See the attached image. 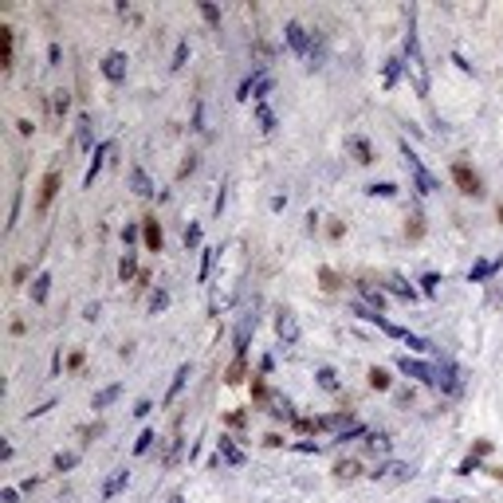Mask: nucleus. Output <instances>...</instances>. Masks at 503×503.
Segmentation results:
<instances>
[{
	"mask_svg": "<svg viewBox=\"0 0 503 503\" xmlns=\"http://www.w3.org/2000/svg\"><path fill=\"white\" fill-rule=\"evenodd\" d=\"M401 63H405V75H409V83H413L417 95H428V63L425 56H420V40H417V32H413V12H409V32H405V48H401Z\"/></svg>",
	"mask_w": 503,
	"mask_h": 503,
	"instance_id": "f257e3e1",
	"label": "nucleus"
},
{
	"mask_svg": "<svg viewBox=\"0 0 503 503\" xmlns=\"http://www.w3.org/2000/svg\"><path fill=\"white\" fill-rule=\"evenodd\" d=\"M401 153H405V166H409V173H413L417 193H420V197H428V193L436 189V177H433V173H428L425 166H420V158H417L413 150H409V142H401Z\"/></svg>",
	"mask_w": 503,
	"mask_h": 503,
	"instance_id": "f03ea898",
	"label": "nucleus"
},
{
	"mask_svg": "<svg viewBox=\"0 0 503 503\" xmlns=\"http://www.w3.org/2000/svg\"><path fill=\"white\" fill-rule=\"evenodd\" d=\"M436 386H441L444 393H464V373H460V365H452L448 358L436 362Z\"/></svg>",
	"mask_w": 503,
	"mask_h": 503,
	"instance_id": "7ed1b4c3",
	"label": "nucleus"
},
{
	"mask_svg": "<svg viewBox=\"0 0 503 503\" xmlns=\"http://www.w3.org/2000/svg\"><path fill=\"white\" fill-rule=\"evenodd\" d=\"M397 370L405 373V378H417V381H425V386H436V365H428V362H417V358H397Z\"/></svg>",
	"mask_w": 503,
	"mask_h": 503,
	"instance_id": "20e7f679",
	"label": "nucleus"
},
{
	"mask_svg": "<svg viewBox=\"0 0 503 503\" xmlns=\"http://www.w3.org/2000/svg\"><path fill=\"white\" fill-rule=\"evenodd\" d=\"M283 40H287V48L295 51V56H307V51H310V43H315V40H310V35H307V28H303V24H299V20H291L287 28H283Z\"/></svg>",
	"mask_w": 503,
	"mask_h": 503,
	"instance_id": "39448f33",
	"label": "nucleus"
},
{
	"mask_svg": "<svg viewBox=\"0 0 503 503\" xmlns=\"http://www.w3.org/2000/svg\"><path fill=\"white\" fill-rule=\"evenodd\" d=\"M413 475H417V472H413V464L389 460L381 472H373V480H381V483H409V480H413Z\"/></svg>",
	"mask_w": 503,
	"mask_h": 503,
	"instance_id": "423d86ee",
	"label": "nucleus"
},
{
	"mask_svg": "<svg viewBox=\"0 0 503 503\" xmlns=\"http://www.w3.org/2000/svg\"><path fill=\"white\" fill-rule=\"evenodd\" d=\"M452 181L460 185V193H468V197H480V193H483V189H480V177H475V173L464 166V161H456V166H452Z\"/></svg>",
	"mask_w": 503,
	"mask_h": 503,
	"instance_id": "0eeeda50",
	"label": "nucleus"
},
{
	"mask_svg": "<svg viewBox=\"0 0 503 503\" xmlns=\"http://www.w3.org/2000/svg\"><path fill=\"white\" fill-rule=\"evenodd\" d=\"M276 334H279V342H283V346H295V342H299V318L291 315V310H279V318H276Z\"/></svg>",
	"mask_w": 503,
	"mask_h": 503,
	"instance_id": "6e6552de",
	"label": "nucleus"
},
{
	"mask_svg": "<svg viewBox=\"0 0 503 503\" xmlns=\"http://www.w3.org/2000/svg\"><path fill=\"white\" fill-rule=\"evenodd\" d=\"M255 323H260L255 310H248V315L240 318V326H236V358H244V350H248V338L255 334Z\"/></svg>",
	"mask_w": 503,
	"mask_h": 503,
	"instance_id": "1a4fd4ad",
	"label": "nucleus"
},
{
	"mask_svg": "<svg viewBox=\"0 0 503 503\" xmlns=\"http://www.w3.org/2000/svg\"><path fill=\"white\" fill-rule=\"evenodd\" d=\"M126 63H130V59H126L122 51H111V56L103 59V75L111 79V83H122V79H126Z\"/></svg>",
	"mask_w": 503,
	"mask_h": 503,
	"instance_id": "9d476101",
	"label": "nucleus"
},
{
	"mask_svg": "<svg viewBox=\"0 0 503 503\" xmlns=\"http://www.w3.org/2000/svg\"><path fill=\"white\" fill-rule=\"evenodd\" d=\"M106 150H111V142H98V145H95V153H90V166H87V177H83V185H95L98 169H103V161H106Z\"/></svg>",
	"mask_w": 503,
	"mask_h": 503,
	"instance_id": "9b49d317",
	"label": "nucleus"
},
{
	"mask_svg": "<svg viewBox=\"0 0 503 503\" xmlns=\"http://www.w3.org/2000/svg\"><path fill=\"white\" fill-rule=\"evenodd\" d=\"M130 189H134L138 197H153V181H150V173H145L142 166L130 169Z\"/></svg>",
	"mask_w": 503,
	"mask_h": 503,
	"instance_id": "f8f14e48",
	"label": "nucleus"
},
{
	"mask_svg": "<svg viewBox=\"0 0 503 503\" xmlns=\"http://www.w3.org/2000/svg\"><path fill=\"white\" fill-rule=\"evenodd\" d=\"M189 373H193V370H189V362H185V365H177V373H173V386H169V393H166V405H173V401L181 397V389H185Z\"/></svg>",
	"mask_w": 503,
	"mask_h": 503,
	"instance_id": "ddd939ff",
	"label": "nucleus"
},
{
	"mask_svg": "<svg viewBox=\"0 0 503 503\" xmlns=\"http://www.w3.org/2000/svg\"><path fill=\"white\" fill-rule=\"evenodd\" d=\"M503 268V255H499V260H480V263H475V268L468 271V279L472 283H480V279H488V276H496V271Z\"/></svg>",
	"mask_w": 503,
	"mask_h": 503,
	"instance_id": "4468645a",
	"label": "nucleus"
},
{
	"mask_svg": "<svg viewBox=\"0 0 503 503\" xmlns=\"http://www.w3.org/2000/svg\"><path fill=\"white\" fill-rule=\"evenodd\" d=\"M386 291H389V295H397V299H409V303L417 299V291L409 287V283L401 279V276H389V279H386Z\"/></svg>",
	"mask_w": 503,
	"mask_h": 503,
	"instance_id": "2eb2a0df",
	"label": "nucleus"
},
{
	"mask_svg": "<svg viewBox=\"0 0 503 503\" xmlns=\"http://www.w3.org/2000/svg\"><path fill=\"white\" fill-rule=\"evenodd\" d=\"M126 480H130V472H126V468H118V472L111 475V480H106V483H103V499H114V496H118V491H122V488H126Z\"/></svg>",
	"mask_w": 503,
	"mask_h": 503,
	"instance_id": "dca6fc26",
	"label": "nucleus"
},
{
	"mask_svg": "<svg viewBox=\"0 0 503 503\" xmlns=\"http://www.w3.org/2000/svg\"><path fill=\"white\" fill-rule=\"evenodd\" d=\"M216 456H221L224 464H244V452H240V448H236L232 441H228V436H221V444H216Z\"/></svg>",
	"mask_w": 503,
	"mask_h": 503,
	"instance_id": "f3484780",
	"label": "nucleus"
},
{
	"mask_svg": "<svg viewBox=\"0 0 503 503\" xmlns=\"http://www.w3.org/2000/svg\"><path fill=\"white\" fill-rule=\"evenodd\" d=\"M48 287H51V276L40 271V276L32 279V303H48Z\"/></svg>",
	"mask_w": 503,
	"mask_h": 503,
	"instance_id": "a211bd4d",
	"label": "nucleus"
},
{
	"mask_svg": "<svg viewBox=\"0 0 503 503\" xmlns=\"http://www.w3.org/2000/svg\"><path fill=\"white\" fill-rule=\"evenodd\" d=\"M389 433H365V448L370 452H378V456H389Z\"/></svg>",
	"mask_w": 503,
	"mask_h": 503,
	"instance_id": "6ab92c4d",
	"label": "nucleus"
},
{
	"mask_svg": "<svg viewBox=\"0 0 503 503\" xmlns=\"http://www.w3.org/2000/svg\"><path fill=\"white\" fill-rule=\"evenodd\" d=\"M56 189H59V173H48V177H43V189H40V213L51 205V197H56Z\"/></svg>",
	"mask_w": 503,
	"mask_h": 503,
	"instance_id": "aec40b11",
	"label": "nucleus"
},
{
	"mask_svg": "<svg viewBox=\"0 0 503 503\" xmlns=\"http://www.w3.org/2000/svg\"><path fill=\"white\" fill-rule=\"evenodd\" d=\"M346 145H350L354 161H362V166H370V161H373V150H370V142H365V138H350Z\"/></svg>",
	"mask_w": 503,
	"mask_h": 503,
	"instance_id": "412c9836",
	"label": "nucleus"
},
{
	"mask_svg": "<svg viewBox=\"0 0 503 503\" xmlns=\"http://www.w3.org/2000/svg\"><path fill=\"white\" fill-rule=\"evenodd\" d=\"M358 291H362V299H365V303H370L373 310L386 307V295H381V287H373V283H358Z\"/></svg>",
	"mask_w": 503,
	"mask_h": 503,
	"instance_id": "4be33fe9",
	"label": "nucleus"
},
{
	"mask_svg": "<svg viewBox=\"0 0 503 503\" xmlns=\"http://www.w3.org/2000/svg\"><path fill=\"white\" fill-rule=\"evenodd\" d=\"M401 71H405V63H401V56H393V59H386V75H381V87H393V83H397V75H401Z\"/></svg>",
	"mask_w": 503,
	"mask_h": 503,
	"instance_id": "5701e85b",
	"label": "nucleus"
},
{
	"mask_svg": "<svg viewBox=\"0 0 503 503\" xmlns=\"http://www.w3.org/2000/svg\"><path fill=\"white\" fill-rule=\"evenodd\" d=\"M315 378H318V386H323L326 393H338V389H342V381H338V373L331 370V365H323V370H318Z\"/></svg>",
	"mask_w": 503,
	"mask_h": 503,
	"instance_id": "b1692460",
	"label": "nucleus"
},
{
	"mask_svg": "<svg viewBox=\"0 0 503 503\" xmlns=\"http://www.w3.org/2000/svg\"><path fill=\"white\" fill-rule=\"evenodd\" d=\"M0 67H12V32L0 28Z\"/></svg>",
	"mask_w": 503,
	"mask_h": 503,
	"instance_id": "393cba45",
	"label": "nucleus"
},
{
	"mask_svg": "<svg viewBox=\"0 0 503 503\" xmlns=\"http://www.w3.org/2000/svg\"><path fill=\"white\" fill-rule=\"evenodd\" d=\"M79 145L95 153V130H90V118H87V114L79 118Z\"/></svg>",
	"mask_w": 503,
	"mask_h": 503,
	"instance_id": "a878e982",
	"label": "nucleus"
},
{
	"mask_svg": "<svg viewBox=\"0 0 503 503\" xmlns=\"http://www.w3.org/2000/svg\"><path fill=\"white\" fill-rule=\"evenodd\" d=\"M255 122H260V130H263V134H271V130H276V114H271L263 103L255 106Z\"/></svg>",
	"mask_w": 503,
	"mask_h": 503,
	"instance_id": "bb28decb",
	"label": "nucleus"
},
{
	"mask_svg": "<svg viewBox=\"0 0 503 503\" xmlns=\"http://www.w3.org/2000/svg\"><path fill=\"white\" fill-rule=\"evenodd\" d=\"M118 393H122V386H106V389H98V393H95V409H106L111 401H118Z\"/></svg>",
	"mask_w": 503,
	"mask_h": 503,
	"instance_id": "cd10ccee",
	"label": "nucleus"
},
{
	"mask_svg": "<svg viewBox=\"0 0 503 503\" xmlns=\"http://www.w3.org/2000/svg\"><path fill=\"white\" fill-rule=\"evenodd\" d=\"M145 244H150L153 252L161 248V228H158V221H145Z\"/></svg>",
	"mask_w": 503,
	"mask_h": 503,
	"instance_id": "c85d7f7f",
	"label": "nucleus"
},
{
	"mask_svg": "<svg viewBox=\"0 0 503 503\" xmlns=\"http://www.w3.org/2000/svg\"><path fill=\"white\" fill-rule=\"evenodd\" d=\"M213 260H216V248H205V255H200V271H197V279L205 283L208 279V271H213Z\"/></svg>",
	"mask_w": 503,
	"mask_h": 503,
	"instance_id": "c756f323",
	"label": "nucleus"
},
{
	"mask_svg": "<svg viewBox=\"0 0 503 503\" xmlns=\"http://www.w3.org/2000/svg\"><path fill=\"white\" fill-rule=\"evenodd\" d=\"M365 433H370V428H365L362 420H354V425H346L342 433H338V441H354V436H365Z\"/></svg>",
	"mask_w": 503,
	"mask_h": 503,
	"instance_id": "7c9ffc66",
	"label": "nucleus"
},
{
	"mask_svg": "<svg viewBox=\"0 0 503 503\" xmlns=\"http://www.w3.org/2000/svg\"><path fill=\"white\" fill-rule=\"evenodd\" d=\"M185 59H189V40H181V43H177V51H173V63H169V67H173V71H181V67H185Z\"/></svg>",
	"mask_w": 503,
	"mask_h": 503,
	"instance_id": "2f4dec72",
	"label": "nucleus"
},
{
	"mask_svg": "<svg viewBox=\"0 0 503 503\" xmlns=\"http://www.w3.org/2000/svg\"><path fill=\"white\" fill-rule=\"evenodd\" d=\"M370 386L373 389H389V373L381 370V365H373V370H370Z\"/></svg>",
	"mask_w": 503,
	"mask_h": 503,
	"instance_id": "473e14b6",
	"label": "nucleus"
},
{
	"mask_svg": "<svg viewBox=\"0 0 503 503\" xmlns=\"http://www.w3.org/2000/svg\"><path fill=\"white\" fill-rule=\"evenodd\" d=\"M169 307V291H153V295H150V310H153V315H158V310H166Z\"/></svg>",
	"mask_w": 503,
	"mask_h": 503,
	"instance_id": "72a5a7b5",
	"label": "nucleus"
},
{
	"mask_svg": "<svg viewBox=\"0 0 503 503\" xmlns=\"http://www.w3.org/2000/svg\"><path fill=\"white\" fill-rule=\"evenodd\" d=\"M271 417H283V420H287V417H291V401H287V397H271Z\"/></svg>",
	"mask_w": 503,
	"mask_h": 503,
	"instance_id": "f704fd0d",
	"label": "nucleus"
},
{
	"mask_svg": "<svg viewBox=\"0 0 503 503\" xmlns=\"http://www.w3.org/2000/svg\"><path fill=\"white\" fill-rule=\"evenodd\" d=\"M153 441H158V436H153L150 428H145V433L138 436V441H134V452H138V456H142V452H150V448H153Z\"/></svg>",
	"mask_w": 503,
	"mask_h": 503,
	"instance_id": "c9c22d12",
	"label": "nucleus"
},
{
	"mask_svg": "<svg viewBox=\"0 0 503 503\" xmlns=\"http://www.w3.org/2000/svg\"><path fill=\"white\" fill-rule=\"evenodd\" d=\"M365 193H370V197H393V193H397V185H389V181H381V185H370V189H365Z\"/></svg>",
	"mask_w": 503,
	"mask_h": 503,
	"instance_id": "e433bc0d",
	"label": "nucleus"
},
{
	"mask_svg": "<svg viewBox=\"0 0 503 503\" xmlns=\"http://www.w3.org/2000/svg\"><path fill=\"white\" fill-rule=\"evenodd\" d=\"M75 464H79V456H75V452H59V456H56V468H59V472L75 468Z\"/></svg>",
	"mask_w": 503,
	"mask_h": 503,
	"instance_id": "4c0bfd02",
	"label": "nucleus"
},
{
	"mask_svg": "<svg viewBox=\"0 0 503 503\" xmlns=\"http://www.w3.org/2000/svg\"><path fill=\"white\" fill-rule=\"evenodd\" d=\"M338 475H342V480H354V475H358L362 468H358V464H354V460H342V464H338V468H334Z\"/></svg>",
	"mask_w": 503,
	"mask_h": 503,
	"instance_id": "58836bf2",
	"label": "nucleus"
},
{
	"mask_svg": "<svg viewBox=\"0 0 503 503\" xmlns=\"http://www.w3.org/2000/svg\"><path fill=\"white\" fill-rule=\"evenodd\" d=\"M118 276H122V279H130V276H134V252H126V255H122V263H118Z\"/></svg>",
	"mask_w": 503,
	"mask_h": 503,
	"instance_id": "ea45409f",
	"label": "nucleus"
},
{
	"mask_svg": "<svg viewBox=\"0 0 503 503\" xmlns=\"http://www.w3.org/2000/svg\"><path fill=\"white\" fill-rule=\"evenodd\" d=\"M200 16H205L208 24H221V8L216 4H200Z\"/></svg>",
	"mask_w": 503,
	"mask_h": 503,
	"instance_id": "a19ab883",
	"label": "nucleus"
},
{
	"mask_svg": "<svg viewBox=\"0 0 503 503\" xmlns=\"http://www.w3.org/2000/svg\"><path fill=\"white\" fill-rule=\"evenodd\" d=\"M244 378V358H236L232 365H228V381H232V386H236V381H240Z\"/></svg>",
	"mask_w": 503,
	"mask_h": 503,
	"instance_id": "79ce46f5",
	"label": "nucleus"
},
{
	"mask_svg": "<svg viewBox=\"0 0 503 503\" xmlns=\"http://www.w3.org/2000/svg\"><path fill=\"white\" fill-rule=\"evenodd\" d=\"M436 283H441V276H436V271H428V276L420 279V287H425V295H433V291H436Z\"/></svg>",
	"mask_w": 503,
	"mask_h": 503,
	"instance_id": "37998d69",
	"label": "nucleus"
},
{
	"mask_svg": "<svg viewBox=\"0 0 503 503\" xmlns=\"http://www.w3.org/2000/svg\"><path fill=\"white\" fill-rule=\"evenodd\" d=\"M67 103H71L67 90H56V114H67Z\"/></svg>",
	"mask_w": 503,
	"mask_h": 503,
	"instance_id": "c03bdc74",
	"label": "nucleus"
},
{
	"mask_svg": "<svg viewBox=\"0 0 503 503\" xmlns=\"http://www.w3.org/2000/svg\"><path fill=\"white\" fill-rule=\"evenodd\" d=\"M185 244H189V248H193V244H200V228H197V224L185 228Z\"/></svg>",
	"mask_w": 503,
	"mask_h": 503,
	"instance_id": "a18cd8bd",
	"label": "nucleus"
},
{
	"mask_svg": "<svg viewBox=\"0 0 503 503\" xmlns=\"http://www.w3.org/2000/svg\"><path fill=\"white\" fill-rule=\"evenodd\" d=\"M0 503H20V491H16V488H4V491H0Z\"/></svg>",
	"mask_w": 503,
	"mask_h": 503,
	"instance_id": "49530a36",
	"label": "nucleus"
},
{
	"mask_svg": "<svg viewBox=\"0 0 503 503\" xmlns=\"http://www.w3.org/2000/svg\"><path fill=\"white\" fill-rule=\"evenodd\" d=\"M59 59H63V48H59V43H51V48H48V63H51V67H56Z\"/></svg>",
	"mask_w": 503,
	"mask_h": 503,
	"instance_id": "de8ad7c7",
	"label": "nucleus"
},
{
	"mask_svg": "<svg viewBox=\"0 0 503 503\" xmlns=\"http://www.w3.org/2000/svg\"><path fill=\"white\" fill-rule=\"evenodd\" d=\"M193 130H205V106L197 103V114H193Z\"/></svg>",
	"mask_w": 503,
	"mask_h": 503,
	"instance_id": "09e8293b",
	"label": "nucleus"
},
{
	"mask_svg": "<svg viewBox=\"0 0 503 503\" xmlns=\"http://www.w3.org/2000/svg\"><path fill=\"white\" fill-rule=\"evenodd\" d=\"M150 409H153L150 401H138V405H134V417H145V413H150Z\"/></svg>",
	"mask_w": 503,
	"mask_h": 503,
	"instance_id": "8fccbe9b",
	"label": "nucleus"
},
{
	"mask_svg": "<svg viewBox=\"0 0 503 503\" xmlns=\"http://www.w3.org/2000/svg\"><path fill=\"white\" fill-rule=\"evenodd\" d=\"M271 208H276V213H283V208H287V197H283V193L271 197Z\"/></svg>",
	"mask_w": 503,
	"mask_h": 503,
	"instance_id": "3c124183",
	"label": "nucleus"
},
{
	"mask_svg": "<svg viewBox=\"0 0 503 503\" xmlns=\"http://www.w3.org/2000/svg\"><path fill=\"white\" fill-rule=\"evenodd\" d=\"M295 448H299V452H318V444H315V441H299Z\"/></svg>",
	"mask_w": 503,
	"mask_h": 503,
	"instance_id": "603ef678",
	"label": "nucleus"
},
{
	"mask_svg": "<svg viewBox=\"0 0 503 503\" xmlns=\"http://www.w3.org/2000/svg\"><path fill=\"white\" fill-rule=\"evenodd\" d=\"M169 503H185V499H169Z\"/></svg>",
	"mask_w": 503,
	"mask_h": 503,
	"instance_id": "864d4df0",
	"label": "nucleus"
},
{
	"mask_svg": "<svg viewBox=\"0 0 503 503\" xmlns=\"http://www.w3.org/2000/svg\"><path fill=\"white\" fill-rule=\"evenodd\" d=\"M433 503H441V499H433Z\"/></svg>",
	"mask_w": 503,
	"mask_h": 503,
	"instance_id": "5fc2aeb1",
	"label": "nucleus"
}]
</instances>
